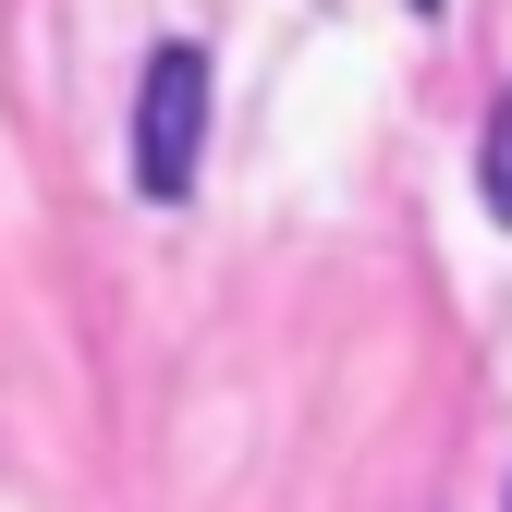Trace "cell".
I'll list each match as a JSON object with an SVG mask.
<instances>
[{"label":"cell","instance_id":"1","mask_svg":"<svg viewBox=\"0 0 512 512\" xmlns=\"http://www.w3.org/2000/svg\"><path fill=\"white\" fill-rule=\"evenodd\" d=\"M208 171V49L196 37H159L147 49V86H135V196L183 208Z\"/></svg>","mask_w":512,"mask_h":512},{"label":"cell","instance_id":"2","mask_svg":"<svg viewBox=\"0 0 512 512\" xmlns=\"http://www.w3.org/2000/svg\"><path fill=\"white\" fill-rule=\"evenodd\" d=\"M476 196H488V220L512 232V86H500V110H488V135H476Z\"/></svg>","mask_w":512,"mask_h":512}]
</instances>
